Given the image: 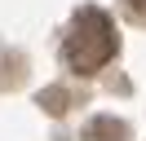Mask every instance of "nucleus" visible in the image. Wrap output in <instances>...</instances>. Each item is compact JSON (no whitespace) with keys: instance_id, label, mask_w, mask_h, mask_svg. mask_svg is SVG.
I'll return each mask as SVG.
<instances>
[{"instance_id":"f257e3e1","label":"nucleus","mask_w":146,"mask_h":141,"mask_svg":"<svg viewBox=\"0 0 146 141\" xmlns=\"http://www.w3.org/2000/svg\"><path fill=\"white\" fill-rule=\"evenodd\" d=\"M115 49H119V40H115L111 13L84 5L80 13L71 18V31H66V40H62L66 66H71L75 75H93V70H102L111 57H115Z\"/></svg>"},{"instance_id":"f03ea898","label":"nucleus","mask_w":146,"mask_h":141,"mask_svg":"<svg viewBox=\"0 0 146 141\" xmlns=\"http://www.w3.org/2000/svg\"><path fill=\"white\" fill-rule=\"evenodd\" d=\"M84 141H128V123H119L115 115H98L84 128Z\"/></svg>"},{"instance_id":"7ed1b4c3","label":"nucleus","mask_w":146,"mask_h":141,"mask_svg":"<svg viewBox=\"0 0 146 141\" xmlns=\"http://www.w3.org/2000/svg\"><path fill=\"white\" fill-rule=\"evenodd\" d=\"M40 106H44L49 115H66L71 110V93H66L62 84H53V88H40V97H36Z\"/></svg>"},{"instance_id":"20e7f679","label":"nucleus","mask_w":146,"mask_h":141,"mask_svg":"<svg viewBox=\"0 0 146 141\" xmlns=\"http://www.w3.org/2000/svg\"><path fill=\"white\" fill-rule=\"evenodd\" d=\"M124 13L133 22H146V0H124Z\"/></svg>"}]
</instances>
